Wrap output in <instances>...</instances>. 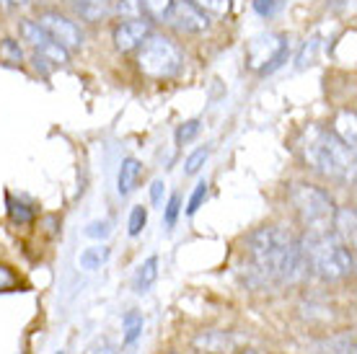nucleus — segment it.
I'll return each instance as SVG.
<instances>
[{
	"label": "nucleus",
	"mask_w": 357,
	"mask_h": 354,
	"mask_svg": "<svg viewBox=\"0 0 357 354\" xmlns=\"http://www.w3.org/2000/svg\"><path fill=\"white\" fill-rule=\"evenodd\" d=\"M243 248H246L243 279L251 287L293 284L301 282L308 272L303 243L287 228L264 225V228L251 233Z\"/></svg>",
	"instance_id": "obj_1"
},
{
	"label": "nucleus",
	"mask_w": 357,
	"mask_h": 354,
	"mask_svg": "<svg viewBox=\"0 0 357 354\" xmlns=\"http://www.w3.org/2000/svg\"><path fill=\"white\" fill-rule=\"evenodd\" d=\"M301 151L308 169L334 181H349L355 176V148H349L334 130L311 124L303 132Z\"/></svg>",
	"instance_id": "obj_2"
},
{
	"label": "nucleus",
	"mask_w": 357,
	"mask_h": 354,
	"mask_svg": "<svg viewBox=\"0 0 357 354\" xmlns=\"http://www.w3.org/2000/svg\"><path fill=\"white\" fill-rule=\"evenodd\" d=\"M301 243H303L308 269L326 282L344 279L355 272L352 251L347 248V243H342L340 236H334L331 231H308V238L301 240Z\"/></svg>",
	"instance_id": "obj_3"
},
{
	"label": "nucleus",
	"mask_w": 357,
	"mask_h": 354,
	"mask_svg": "<svg viewBox=\"0 0 357 354\" xmlns=\"http://www.w3.org/2000/svg\"><path fill=\"white\" fill-rule=\"evenodd\" d=\"M137 68L153 80H169L184 68V52L169 36L151 34L137 47Z\"/></svg>",
	"instance_id": "obj_4"
},
{
	"label": "nucleus",
	"mask_w": 357,
	"mask_h": 354,
	"mask_svg": "<svg viewBox=\"0 0 357 354\" xmlns=\"http://www.w3.org/2000/svg\"><path fill=\"white\" fill-rule=\"evenodd\" d=\"M290 202L308 231H329L334 213H337L329 192L313 184H295L290 189Z\"/></svg>",
	"instance_id": "obj_5"
},
{
	"label": "nucleus",
	"mask_w": 357,
	"mask_h": 354,
	"mask_svg": "<svg viewBox=\"0 0 357 354\" xmlns=\"http://www.w3.org/2000/svg\"><path fill=\"white\" fill-rule=\"evenodd\" d=\"M290 54V45L285 42V36L280 34H261L254 36L249 42V49H246V57H249V65L261 75H269L275 72L277 68H282Z\"/></svg>",
	"instance_id": "obj_6"
},
{
	"label": "nucleus",
	"mask_w": 357,
	"mask_h": 354,
	"mask_svg": "<svg viewBox=\"0 0 357 354\" xmlns=\"http://www.w3.org/2000/svg\"><path fill=\"white\" fill-rule=\"evenodd\" d=\"M18 34H21V39H24L26 45L34 47V52L39 54L42 60L52 62V65H68V62H70V52H68L65 47L57 45L52 36L47 34L36 21L24 18L21 26H18Z\"/></svg>",
	"instance_id": "obj_7"
},
{
	"label": "nucleus",
	"mask_w": 357,
	"mask_h": 354,
	"mask_svg": "<svg viewBox=\"0 0 357 354\" xmlns=\"http://www.w3.org/2000/svg\"><path fill=\"white\" fill-rule=\"evenodd\" d=\"M36 24L45 29L47 34L52 36L57 45L65 47L70 54L78 52V49L83 47L81 26H78L75 21H70L68 16H63V13H57V10H45V13H39Z\"/></svg>",
	"instance_id": "obj_8"
},
{
	"label": "nucleus",
	"mask_w": 357,
	"mask_h": 354,
	"mask_svg": "<svg viewBox=\"0 0 357 354\" xmlns=\"http://www.w3.org/2000/svg\"><path fill=\"white\" fill-rule=\"evenodd\" d=\"M166 21L174 24L178 31H187V34H202V31L210 29V13L202 10L192 0H174Z\"/></svg>",
	"instance_id": "obj_9"
},
{
	"label": "nucleus",
	"mask_w": 357,
	"mask_h": 354,
	"mask_svg": "<svg viewBox=\"0 0 357 354\" xmlns=\"http://www.w3.org/2000/svg\"><path fill=\"white\" fill-rule=\"evenodd\" d=\"M151 24L148 18H122L119 24L112 31V39H114V47L119 52H132L143 45L145 36H151Z\"/></svg>",
	"instance_id": "obj_10"
},
{
	"label": "nucleus",
	"mask_w": 357,
	"mask_h": 354,
	"mask_svg": "<svg viewBox=\"0 0 357 354\" xmlns=\"http://www.w3.org/2000/svg\"><path fill=\"white\" fill-rule=\"evenodd\" d=\"M143 174V163L137 158H125L119 166V176H116V192L119 197H127L137 186V178Z\"/></svg>",
	"instance_id": "obj_11"
},
{
	"label": "nucleus",
	"mask_w": 357,
	"mask_h": 354,
	"mask_svg": "<svg viewBox=\"0 0 357 354\" xmlns=\"http://www.w3.org/2000/svg\"><path fill=\"white\" fill-rule=\"evenodd\" d=\"M158 279V256H148L143 264L137 266V272L132 277V290L137 295L148 293Z\"/></svg>",
	"instance_id": "obj_12"
},
{
	"label": "nucleus",
	"mask_w": 357,
	"mask_h": 354,
	"mask_svg": "<svg viewBox=\"0 0 357 354\" xmlns=\"http://www.w3.org/2000/svg\"><path fill=\"white\" fill-rule=\"evenodd\" d=\"M75 13L89 21V24H98L112 13V3L109 0H75Z\"/></svg>",
	"instance_id": "obj_13"
},
{
	"label": "nucleus",
	"mask_w": 357,
	"mask_h": 354,
	"mask_svg": "<svg viewBox=\"0 0 357 354\" xmlns=\"http://www.w3.org/2000/svg\"><path fill=\"white\" fill-rule=\"evenodd\" d=\"M331 225L337 228V236H340L342 243H349V246H355V210H349V207H342L334 213V220Z\"/></svg>",
	"instance_id": "obj_14"
},
{
	"label": "nucleus",
	"mask_w": 357,
	"mask_h": 354,
	"mask_svg": "<svg viewBox=\"0 0 357 354\" xmlns=\"http://www.w3.org/2000/svg\"><path fill=\"white\" fill-rule=\"evenodd\" d=\"M107 259H109L107 246H89L81 251L78 264H81V269H86V272H96V269H101V266L107 264Z\"/></svg>",
	"instance_id": "obj_15"
},
{
	"label": "nucleus",
	"mask_w": 357,
	"mask_h": 354,
	"mask_svg": "<svg viewBox=\"0 0 357 354\" xmlns=\"http://www.w3.org/2000/svg\"><path fill=\"white\" fill-rule=\"evenodd\" d=\"M143 334V313L137 310H130L125 318H122V344L130 346L135 344Z\"/></svg>",
	"instance_id": "obj_16"
},
{
	"label": "nucleus",
	"mask_w": 357,
	"mask_h": 354,
	"mask_svg": "<svg viewBox=\"0 0 357 354\" xmlns=\"http://www.w3.org/2000/svg\"><path fill=\"white\" fill-rule=\"evenodd\" d=\"M195 344L205 352H225L231 346V339L225 337L223 331H205L195 339Z\"/></svg>",
	"instance_id": "obj_17"
},
{
	"label": "nucleus",
	"mask_w": 357,
	"mask_h": 354,
	"mask_svg": "<svg viewBox=\"0 0 357 354\" xmlns=\"http://www.w3.org/2000/svg\"><path fill=\"white\" fill-rule=\"evenodd\" d=\"M174 0H143V16L148 21H166Z\"/></svg>",
	"instance_id": "obj_18"
},
{
	"label": "nucleus",
	"mask_w": 357,
	"mask_h": 354,
	"mask_svg": "<svg viewBox=\"0 0 357 354\" xmlns=\"http://www.w3.org/2000/svg\"><path fill=\"white\" fill-rule=\"evenodd\" d=\"M0 62L6 65H24V49L16 39H0Z\"/></svg>",
	"instance_id": "obj_19"
},
{
	"label": "nucleus",
	"mask_w": 357,
	"mask_h": 354,
	"mask_svg": "<svg viewBox=\"0 0 357 354\" xmlns=\"http://www.w3.org/2000/svg\"><path fill=\"white\" fill-rule=\"evenodd\" d=\"M334 132L340 134L349 148H355V111H342L337 116V130Z\"/></svg>",
	"instance_id": "obj_20"
},
{
	"label": "nucleus",
	"mask_w": 357,
	"mask_h": 354,
	"mask_svg": "<svg viewBox=\"0 0 357 354\" xmlns=\"http://www.w3.org/2000/svg\"><path fill=\"white\" fill-rule=\"evenodd\" d=\"M119 18H143V0H116Z\"/></svg>",
	"instance_id": "obj_21"
},
{
	"label": "nucleus",
	"mask_w": 357,
	"mask_h": 354,
	"mask_svg": "<svg viewBox=\"0 0 357 354\" xmlns=\"http://www.w3.org/2000/svg\"><path fill=\"white\" fill-rule=\"evenodd\" d=\"M207 155H210V151H207V148H197V151L192 153L187 160H184V174H187V176H195L197 171L205 166Z\"/></svg>",
	"instance_id": "obj_22"
},
{
	"label": "nucleus",
	"mask_w": 357,
	"mask_h": 354,
	"mask_svg": "<svg viewBox=\"0 0 357 354\" xmlns=\"http://www.w3.org/2000/svg\"><path fill=\"white\" fill-rule=\"evenodd\" d=\"M145 222H148V210H145L143 204L132 207V213H130V222H127L130 236H140V231L145 228Z\"/></svg>",
	"instance_id": "obj_23"
},
{
	"label": "nucleus",
	"mask_w": 357,
	"mask_h": 354,
	"mask_svg": "<svg viewBox=\"0 0 357 354\" xmlns=\"http://www.w3.org/2000/svg\"><path fill=\"white\" fill-rule=\"evenodd\" d=\"M192 3H197L210 16H225L228 8H231V0H192Z\"/></svg>",
	"instance_id": "obj_24"
},
{
	"label": "nucleus",
	"mask_w": 357,
	"mask_h": 354,
	"mask_svg": "<svg viewBox=\"0 0 357 354\" xmlns=\"http://www.w3.org/2000/svg\"><path fill=\"white\" fill-rule=\"evenodd\" d=\"M8 215H10V220L18 222V225H24V222H31V217H34L26 204L13 202V199H8Z\"/></svg>",
	"instance_id": "obj_25"
},
{
	"label": "nucleus",
	"mask_w": 357,
	"mask_h": 354,
	"mask_svg": "<svg viewBox=\"0 0 357 354\" xmlns=\"http://www.w3.org/2000/svg\"><path fill=\"white\" fill-rule=\"evenodd\" d=\"M178 213H181V197L178 194H171L169 204H166V213H163V220H166V228H174L178 220Z\"/></svg>",
	"instance_id": "obj_26"
},
{
	"label": "nucleus",
	"mask_w": 357,
	"mask_h": 354,
	"mask_svg": "<svg viewBox=\"0 0 357 354\" xmlns=\"http://www.w3.org/2000/svg\"><path fill=\"white\" fill-rule=\"evenodd\" d=\"M207 197V181H199V184L195 186V192H192V197H189V207H187V215H195L199 207H202V202H205Z\"/></svg>",
	"instance_id": "obj_27"
},
{
	"label": "nucleus",
	"mask_w": 357,
	"mask_h": 354,
	"mask_svg": "<svg viewBox=\"0 0 357 354\" xmlns=\"http://www.w3.org/2000/svg\"><path fill=\"white\" fill-rule=\"evenodd\" d=\"M199 127H202V122H199V119H192V122L181 124V127L176 130V142H178V145H184V142L192 140V137L199 132Z\"/></svg>",
	"instance_id": "obj_28"
},
{
	"label": "nucleus",
	"mask_w": 357,
	"mask_h": 354,
	"mask_svg": "<svg viewBox=\"0 0 357 354\" xmlns=\"http://www.w3.org/2000/svg\"><path fill=\"white\" fill-rule=\"evenodd\" d=\"M280 8H282V0H254V10L264 18H272Z\"/></svg>",
	"instance_id": "obj_29"
},
{
	"label": "nucleus",
	"mask_w": 357,
	"mask_h": 354,
	"mask_svg": "<svg viewBox=\"0 0 357 354\" xmlns=\"http://www.w3.org/2000/svg\"><path fill=\"white\" fill-rule=\"evenodd\" d=\"M109 233H112V222L109 220H93L89 228H86V236H89V238H107Z\"/></svg>",
	"instance_id": "obj_30"
},
{
	"label": "nucleus",
	"mask_w": 357,
	"mask_h": 354,
	"mask_svg": "<svg viewBox=\"0 0 357 354\" xmlns=\"http://www.w3.org/2000/svg\"><path fill=\"white\" fill-rule=\"evenodd\" d=\"M83 354H116V346L104 337V339H96L93 344L86 346V352Z\"/></svg>",
	"instance_id": "obj_31"
},
{
	"label": "nucleus",
	"mask_w": 357,
	"mask_h": 354,
	"mask_svg": "<svg viewBox=\"0 0 357 354\" xmlns=\"http://www.w3.org/2000/svg\"><path fill=\"white\" fill-rule=\"evenodd\" d=\"M16 284V275L10 272L8 266L0 264V290H8V287H13Z\"/></svg>",
	"instance_id": "obj_32"
},
{
	"label": "nucleus",
	"mask_w": 357,
	"mask_h": 354,
	"mask_svg": "<svg viewBox=\"0 0 357 354\" xmlns=\"http://www.w3.org/2000/svg\"><path fill=\"white\" fill-rule=\"evenodd\" d=\"M163 189H166V184H163V178H155L151 184V202L153 204H161L163 199Z\"/></svg>",
	"instance_id": "obj_33"
},
{
	"label": "nucleus",
	"mask_w": 357,
	"mask_h": 354,
	"mask_svg": "<svg viewBox=\"0 0 357 354\" xmlns=\"http://www.w3.org/2000/svg\"><path fill=\"white\" fill-rule=\"evenodd\" d=\"M10 3H13V6H26L29 0H10Z\"/></svg>",
	"instance_id": "obj_34"
},
{
	"label": "nucleus",
	"mask_w": 357,
	"mask_h": 354,
	"mask_svg": "<svg viewBox=\"0 0 357 354\" xmlns=\"http://www.w3.org/2000/svg\"><path fill=\"white\" fill-rule=\"evenodd\" d=\"M57 354H65V352H63V349H60V352H57Z\"/></svg>",
	"instance_id": "obj_35"
},
{
	"label": "nucleus",
	"mask_w": 357,
	"mask_h": 354,
	"mask_svg": "<svg viewBox=\"0 0 357 354\" xmlns=\"http://www.w3.org/2000/svg\"><path fill=\"white\" fill-rule=\"evenodd\" d=\"M246 354H257V352H246Z\"/></svg>",
	"instance_id": "obj_36"
}]
</instances>
